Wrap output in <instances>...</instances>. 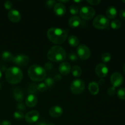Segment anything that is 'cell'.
Wrapping results in <instances>:
<instances>
[{"label":"cell","instance_id":"cell-1","mask_svg":"<svg viewBox=\"0 0 125 125\" xmlns=\"http://www.w3.org/2000/svg\"><path fill=\"white\" fill-rule=\"evenodd\" d=\"M67 32L59 28H51L47 31V37L51 42L55 44H61L67 38Z\"/></svg>","mask_w":125,"mask_h":125},{"label":"cell","instance_id":"cell-2","mask_svg":"<svg viewBox=\"0 0 125 125\" xmlns=\"http://www.w3.org/2000/svg\"><path fill=\"white\" fill-rule=\"evenodd\" d=\"M67 56V53L62 47L55 45L49 50L47 57L50 61L54 62H62L64 61Z\"/></svg>","mask_w":125,"mask_h":125},{"label":"cell","instance_id":"cell-3","mask_svg":"<svg viewBox=\"0 0 125 125\" xmlns=\"http://www.w3.org/2000/svg\"><path fill=\"white\" fill-rule=\"evenodd\" d=\"M28 74L31 80L35 82L42 81L46 78V72L43 67L38 65H32L28 70Z\"/></svg>","mask_w":125,"mask_h":125},{"label":"cell","instance_id":"cell-4","mask_svg":"<svg viewBox=\"0 0 125 125\" xmlns=\"http://www.w3.org/2000/svg\"><path fill=\"white\" fill-rule=\"evenodd\" d=\"M6 79L9 83L16 84L20 83L23 79L21 70L17 67H12L7 68L6 72Z\"/></svg>","mask_w":125,"mask_h":125},{"label":"cell","instance_id":"cell-5","mask_svg":"<svg viewBox=\"0 0 125 125\" xmlns=\"http://www.w3.org/2000/svg\"><path fill=\"white\" fill-rule=\"evenodd\" d=\"M93 24L98 29H106L110 24L109 20L103 15H98L94 18Z\"/></svg>","mask_w":125,"mask_h":125},{"label":"cell","instance_id":"cell-6","mask_svg":"<svg viewBox=\"0 0 125 125\" xmlns=\"http://www.w3.org/2000/svg\"><path fill=\"white\" fill-rule=\"evenodd\" d=\"M85 89L84 82L81 79H75L73 81L70 86L71 91L74 94H81Z\"/></svg>","mask_w":125,"mask_h":125},{"label":"cell","instance_id":"cell-7","mask_svg":"<svg viewBox=\"0 0 125 125\" xmlns=\"http://www.w3.org/2000/svg\"><path fill=\"white\" fill-rule=\"evenodd\" d=\"M80 16L83 20H89L95 16V10L94 8L89 6H84L80 10Z\"/></svg>","mask_w":125,"mask_h":125},{"label":"cell","instance_id":"cell-8","mask_svg":"<svg viewBox=\"0 0 125 125\" xmlns=\"http://www.w3.org/2000/svg\"><path fill=\"white\" fill-rule=\"evenodd\" d=\"M77 54L80 59L83 60H86L90 57L91 52L89 48L84 45H81L78 46Z\"/></svg>","mask_w":125,"mask_h":125},{"label":"cell","instance_id":"cell-9","mask_svg":"<svg viewBox=\"0 0 125 125\" xmlns=\"http://www.w3.org/2000/svg\"><path fill=\"white\" fill-rule=\"evenodd\" d=\"M124 79L122 74L118 72H114L111 76V82L114 87H119L123 84Z\"/></svg>","mask_w":125,"mask_h":125},{"label":"cell","instance_id":"cell-10","mask_svg":"<svg viewBox=\"0 0 125 125\" xmlns=\"http://www.w3.org/2000/svg\"><path fill=\"white\" fill-rule=\"evenodd\" d=\"M12 62L20 67H24L29 63V57L25 55H17L13 56Z\"/></svg>","mask_w":125,"mask_h":125},{"label":"cell","instance_id":"cell-11","mask_svg":"<svg viewBox=\"0 0 125 125\" xmlns=\"http://www.w3.org/2000/svg\"><path fill=\"white\" fill-rule=\"evenodd\" d=\"M108 68L104 63H99L95 67V73L100 78H103L106 77L108 73Z\"/></svg>","mask_w":125,"mask_h":125},{"label":"cell","instance_id":"cell-12","mask_svg":"<svg viewBox=\"0 0 125 125\" xmlns=\"http://www.w3.org/2000/svg\"><path fill=\"white\" fill-rule=\"evenodd\" d=\"M40 114L39 112L37 111H29V112L26 114L25 118L26 121L29 123H35L39 120Z\"/></svg>","mask_w":125,"mask_h":125},{"label":"cell","instance_id":"cell-13","mask_svg":"<svg viewBox=\"0 0 125 125\" xmlns=\"http://www.w3.org/2000/svg\"><path fill=\"white\" fill-rule=\"evenodd\" d=\"M8 18L11 21L17 23L21 20V14L16 9H11L8 12Z\"/></svg>","mask_w":125,"mask_h":125},{"label":"cell","instance_id":"cell-14","mask_svg":"<svg viewBox=\"0 0 125 125\" xmlns=\"http://www.w3.org/2000/svg\"><path fill=\"white\" fill-rule=\"evenodd\" d=\"M49 114L53 118H58L63 114V109L59 106H52L49 110Z\"/></svg>","mask_w":125,"mask_h":125},{"label":"cell","instance_id":"cell-15","mask_svg":"<svg viewBox=\"0 0 125 125\" xmlns=\"http://www.w3.org/2000/svg\"><path fill=\"white\" fill-rule=\"evenodd\" d=\"M54 12L58 16H63L66 13V8L63 4L59 2L56 3L54 6Z\"/></svg>","mask_w":125,"mask_h":125},{"label":"cell","instance_id":"cell-16","mask_svg":"<svg viewBox=\"0 0 125 125\" xmlns=\"http://www.w3.org/2000/svg\"><path fill=\"white\" fill-rule=\"evenodd\" d=\"M71 69H72L71 65H70V63H67V62H63V63H61L59 67V71L62 75L68 74L70 72Z\"/></svg>","mask_w":125,"mask_h":125},{"label":"cell","instance_id":"cell-17","mask_svg":"<svg viewBox=\"0 0 125 125\" xmlns=\"http://www.w3.org/2000/svg\"><path fill=\"white\" fill-rule=\"evenodd\" d=\"M37 98L34 94H29L26 100V104L29 107H34L37 103Z\"/></svg>","mask_w":125,"mask_h":125},{"label":"cell","instance_id":"cell-18","mask_svg":"<svg viewBox=\"0 0 125 125\" xmlns=\"http://www.w3.org/2000/svg\"><path fill=\"white\" fill-rule=\"evenodd\" d=\"M13 96L16 101L18 102H21L22 100H23L24 98V94L22 90V89L20 87H16L13 90Z\"/></svg>","mask_w":125,"mask_h":125},{"label":"cell","instance_id":"cell-19","mask_svg":"<svg viewBox=\"0 0 125 125\" xmlns=\"http://www.w3.org/2000/svg\"><path fill=\"white\" fill-rule=\"evenodd\" d=\"M68 24L72 28H77L81 24V20L78 16H73L69 19Z\"/></svg>","mask_w":125,"mask_h":125},{"label":"cell","instance_id":"cell-20","mask_svg":"<svg viewBox=\"0 0 125 125\" xmlns=\"http://www.w3.org/2000/svg\"><path fill=\"white\" fill-rule=\"evenodd\" d=\"M106 14L108 19H114L117 15V9L114 6H110L106 9Z\"/></svg>","mask_w":125,"mask_h":125},{"label":"cell","instance_id":"cell-21","mask_svg":"<svg viewBox=\"0 0 125 125\" xmlns=\"http://www.w3.org/2000/svg\"><path fill=\"white\" fill-rule=\"evenodd\" d=\"M99 85L96 82H91L89 85V90L92 95H97L99 92Z\"/></svg>","mask_w":125,"mask_h":125},{"label":"cell","instance_id":"cell-22","mask_svg":"<svg viewBox=\"0 0 125 125\" xmlns=\"http://www.w3.org/2000/svg\"><path fill=\"white\" fill-rule=\"evenodd\" d=\"M68 44L72 47H76L79 46V40L77 37L74 35H70L68 38Z\"/></svg>","mask_w":125,"mask_h":125},{"label":"cell","instance_id":"cell-23","mask_svg":"<svg viewBox=\"0 0 125 125\" xmlns=\"http://www.w3.org/2000/svg\"><path fill=\"white\" fill-rule=\"evenodd\" d=\"M1 57L4 61H7V62H12L13 56L11 52H9V51H4L2 53Z\"/></svg>","mask_w":125,"mask_h":125},{"label":"cell","instance_id":"cell-24","mask_svg":"<svg viewBox=\"0 0 125 125\" xmlns=\"http://www.w3.org/2000/svg\"><path fill=\"white\" fill-rule=\"evenodd\" d=\"M72 74L74 77H79L82 74V70L79 66H74L72 67Z\"/></svg>","mask_w":125,"mask_h":125},{"label":"cell","instance_id":"cell-25","mask_svg":"<svg viewBox=\"0 0 125 125\" xmlns=\"http://www.w3.org/2000/svg\"><path fill=\"white\" fill-rule=\"evenodd\" d=\"M121 26H122V23L119 20H114L111 23V28L113 29H115V30L120 29Z\"/></svg>","mask_w":125,"mask_h":125},{"label":"cell","instance_id":"cell-26","mask_svg":"<svg viewBox=\"0 0 125 125\" xmlns=\"http://www.w3.org/2000/svg\"><path fill=\"white\" fill-rule=\"evenodd\" d=\"M38 90L37 88V85L35 84H30L28 86V92L30 93V94H35L37 92Z\"/></svg>","mask_w":125,"mask_h":125},{"label":"cell","instance_id":"cell-27","mask_svg":"<svg viewBox=\"0 0 125 125\" xmlns=\"http://www.w3.org/2000/svg\"><path fill=\"white\" fill-rule=\"evenodd\" d=\"M101 59L104 63H107L111 59V55L109 52H104L101 56Z\"/></svg>","mask_w":125,"mask_h":125},{"label":"cell","instance_id":"cell-28","mask_svg":"<svg viewBox=\"0 0 125 125\" xmlns=\"http://www.w3.org/2000/svg\"><path fill=\"white\" fill-rule=\"evenodd\" d=\"M13 117L17 120H22L24 118L25 115L22 111H15L13 114Z\"/></svg>","mask_w":125,"mask_h":125},{"label":"cell","instance_id":"cell-29","mask_svg":"<svg viewBox=\"0 0 125 125\" xmlns=\"http://www.w3.org/2000/svg\"><path fill=\"white\" fill-rule=\"evenodd\" d=\"M117 96L121 100H125V88H120L117 91Z\"/></svg>","mask_w":125,"mask_h":125},{"label":"cell","instance_id":"cell-30","mask_svg":"<svg viewBox=\"0 0 125 125\" xmlns=\"http://www.w3.org/2000/svg\"><path fill=\"white\" fill-rule=\"evenodd\" d=\"M37 88L38 91L40 92H44L46 91L48 89V87L46 84L44 83H40L39 85H37Z\"/></svg>","mask_w":125,"mask_h":125},{"label":"cell","instance_id":"cell-31","mask_svg":"<svg viewBox=\"0 0 125 125\" xmlns=\"http://www.w3.org/2000/svg\"><path fill=\"white\" fill-rule=\"evenodd\" d=\"M70 12L72 15H76L79 12V8L76 5H72L70 7Z\"/></svg>","mask_w":125,"mask_h":125},{"label":"cell","instance_id":"cell-32","mask_svg":"<svg viewBox=\"0 0 125 125\" xmlns=\"http://www.w3.org/2000/svg\"><path fill=\"white\" fill-rule=\"evenodd\" d=\"M45 84L47 85V87H51L54 84V79H52V78H47L45 79Z\"/></svg>","mask_w":125,"mask_h":125},{"label":"cell","instance_id":"cell-33","mask_svg":"<svg viewBox=\"0 0 125 125\" xmlns=\"http://www.w3.org/2000/svg\"><path fill=\"white\" fill-rule=\"evenodd\" d=\"M116 92V89L115 87H111L109 88V89L107 90V94L110 96H113L115 94Z\"/></svg>","mask_w":125,"mask_h":125},{"label":"cell","instance_id":"cell-34","mask_svg":"<svg viewBox=\"0 0 125 125\" xmlns=\"http://www.w3.org/2000/svg\"><path fill=\"white\" fill-rule=\"evenodd\" d=\"M12 6H13V4H12L11 1H7L4 2V7L6 9L10 10L12 8Z\"/></svg>","mask_w":125,"mask_h":125},{"label":"cell","instance_id":"cell-35","mask_svg":"<svg viewBox=\"0 0 125 125\" xmlns=\"http://www.w3.org/2000/svg\"><path fill=\"white\" fill-rule=\"evenodd\" d=\"M68 57H69V59L72 61H76L78 60V56L74 52L70 54Z\"/></svg>","mask_w":125,"mask_h":125},{"label":"cell","instance_id":"cell-36","mask_svg":"<svg viewBox=\"0 0 125 125\" xmlns=\"http://www.w3.org/2000/svg\"><path fill=\"white\" fill-rule=\"evenodd\" d=\"M17 109L20 110V111H23V110H25L26 106L24 105V104L22 102L18 103V104H17Z\"/></svg>","mask_w":125,"mask_h":125},{"label":"cell","instance_id":"cell-37","mask_svg":"<svg viewBox=\"0 0 125 125\" xmlns=\"http://www.w3.org/2000/svg\"><path fill=\"white\" fill-rule=\"evenodd\" d=\"M53 67V65H52V63L51 62H47V63H45V70H51V69Z\"/></svg>","mask_w":125,"mask_h":125},{"label":"cell","instance_id":"cell-38","mask_svg":"<svg viewBox=\"0 0 125 125\" xmlns=\"http://www.w3.org/2000/svg\"><path fill=\"white\" fill-rule=\"evenodd\" d=\"M87 2L88 3H89L90 4L94 5V6H96V5L98 4L101 1L100 0H90V1H87Z\"/></svg>","mask_w":125,"mask_h":125},{"label":"cell","instance_id":"cell-39","mask_svg":"<svg viewBox=\"0 0 125 125\" xmlns=\"http://www.w3.org/2000/svg\"><path fill=\"white\" fill-rule=\"evenodd\" d=\"M46 6L48 7H51L52 6H54V5L56 4V1H52V0H50V1H48L46 3Z\"/></svg>","mask_w":125,"mask_h":125},{"label":"cell","instance_id":"cell-40","mask_svg":"<svg viewBox=\"0 0 125 125\" xmlns=\"http://www.w3.org/2000/svg\"><path fill=\"white\" fill-rule=\"evenodd\" d=\"M119 15L121 19L123 20H125V10L124 9L121 10L120 12Z\"/></svg>","mask_w":125,"mask_h":125},{"label":"cell","instance_id":"cell-41","mask_svg":"<svg viewBox=\"0 0 125 125\" xmlns=\"http://www.w3.org/2000/svg\"><path fill=\"white\" fill-rule=\"evenodd\" d=\"M11 122L10 121L7 120H3L2 122H1V125H11Z\"/></svg>","mask_w":125,"mask_h":125},{"label":"cell","instance_id":"cell-42","mask_svg":"<svg viewBox=\"0 0 125 125\" xmlns=\"http://www.w3.org/2000/svg\"><path fill=\"white\" fill-rule=\"evenodd\" d=\"M36 125H46V123L45 122L41 121V122H39Z\"/></svg>","mask_w":125,"mask_h":125},{"label":"cell","instance_id":"cell-43","mask_svg":"<svg viewBox=\"0 0 125 125\" xmlns=\"http://www.w3.org/2000/svg\"><path fill=\"white\" fill-rule=\"evenodd\" d=\"M55 78H56V80H60L61 79V76L59 75V74H56L55 76Z\"/></svg>","mask_w":125,"mask_h":125},{"label":"cell","instance_id":"cell-44","mask_svg":"<svg viewBox=\"0 0 125 125\" xmlns=\"http://www.w3.org/2000/svg\"><path fill=\"white\" fill-rule=\"evenodd\" d=\"M123 72H124V73H125V63L124 64V65H123Z\"/></svg>","mask_w":125,"mask_h":125},{"label":"cell","instance_id":"cell-45","mask_svg":"<svg viewBox=\"0 0 125 125\" xmlns=\"http://www.w3.org/2000/svg\"><path fill=\"white\" fill-rule=\"evenodd\" d=\"M60 2H68V1H60Z\"/></svg>","mask_w":125,"mask_h":125},{"label":"cell","instance_id":"cell-46","mask_svg":"<svg viewBox=\"0 0 125 125\" xmlns=\"http://www.w3.org/2000/svg\"><path fill=\"white\" fill-rule=\"evenodd\" d=\"M46 125H55L53 124V123H48V124H46Z\"/></svg>","mask_w":125,"mask_h":125},{"label":"cell","instance_id":"cell-47","mask_svg":"<svg viewBox=\"0 0 125 125\" xmlns=\"http://www.w3.org/2000/svg\"><path fill=\"white\" fill-rule=\"evenodd\" d=\"M1 76H2V73H1V71L0 70V78H1Z\"/></svg>","mask_w":125,"mask_h":125},{"label":"cell","instance_id":"cell-48","mask_svg":"<svg viewBox=\"0 0 125 125\" xmlns=\"http://www.w3.org/2000/svg\"><path fill=\"white\" fill-rule=\"evenodd\" d=\"M74 2H81V1H75Z\"/></svg>","mask_w":125,"mask_h":125},{"label":"cell","instance_id":"cell-49","mask_svg":"<svg viewBox=\"0 0 125 125\" xmlns=\"http://www.w3.org/2000/svg\"><path fill=\"white\" fill-rule=\"evenodd\" d=\"M122 2H123V3H125V0H123V1H122Z\"/></svg>","mask_w":125,"mask_h":125},{"label":"cell","instance_id":"cell-50","mask_svg":"<svg viewBox=\"0 0 125 125\" xmlns=\"http://www.w3.org/2000/svg\"><path fill=\"white\" fill-rule=\"evenodd\" d=\"M1 84H0V89H1Z\"/></svg>","mask_w":125,"mask_h":125},{"label":"cell","instance_id":"cell-51","mask_svg":"<svg viewBox=\"0 0 125 125\" xmlns=\"http://www.w3.org/2000/svg\"><path fill=\"white\" fill-rule=\"evenodd\" d=\"M0 125H1V123H0Z\"/></svg>","mask_w":125,"mask_h":125},{"label":"cell","instance_id":"cell-52","mask_svg":"<svg viewBox=\"0 0 125 125\" xmlns=\"http://www.w3.org/2000/svg\"></svg>","mask_w":125,"mask_h":125}]
</instances>
